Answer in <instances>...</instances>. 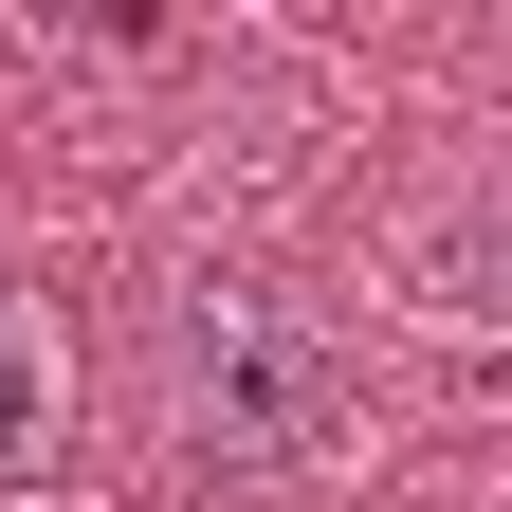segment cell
I'll return each mask as SVG.
<instances>
[{
  "label": "cell",
  "instance_id": "obj_3",
  "mask_svg": "<svg viewBox=\"0 0 512 512\" xmlns=\"http://www.w3.org/2000/svg\"><path fill=\"white\" fill-rule=\"evenodd\" d=\"M421 311H439V330H494V202L421 220Z\"/></svg>",
  "mask_w": 512,
  "mask_h": 512
},
{
  "label": "cell",
  "instance_id": "obj_2",
  "mask_svg": "<svg viewBox=\"0 0 512 512\" xmlns=\"http://www.w3.org/2000/svg\"><path fill=\"white\" fill-rule=\"evenodd\" d=\"M55 458H74V348L37 293H0V494H37Z\"/></svg>",
  "mask_w": 512,
  "mask_h": 512
},
{
  "label": "cell",
  "instance_id": "obj_1",
  "mask_svg": "<svg viewBox=\"0 0 512 512\" xmlns=\"http://www.w3.org/2000/svg\"><path fill=\"white\" fill-rule=\"evenodd\" d=\"M147 384H165V439H183V458L293 476V458L348 439L366 348H348V311L293 293V275H183V293L147 311Z\"/></svg>",
  "mask_w": 512,
  "mask_h": 512
}]
</instances>
